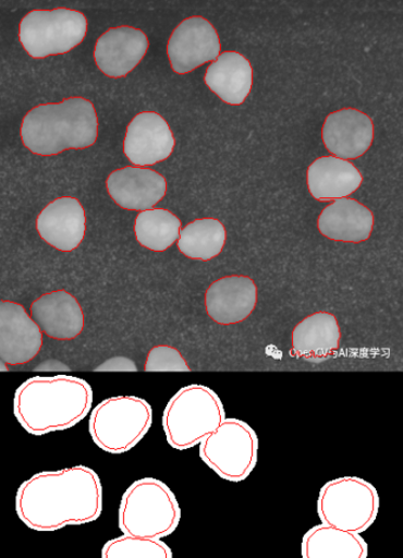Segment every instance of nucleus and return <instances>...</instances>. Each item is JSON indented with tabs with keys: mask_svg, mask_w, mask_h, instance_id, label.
Wrapping results in <instances>:
<instances>
[{
	"mask_svg": "<svg viewBox=\"0 0 403 558\" xmlns=\"http://www.w3.org/2000/svg\"><path fill=\"white\" fill-rule=\"evenodd\" d=\"M103 487L99 474L86 465L44 471L19 487L16 512L35 532H58L101 518Z\"/></svg>",
	"mask_w": 403,
	"mask_h": 558,
	"instance_id": "f257e3e1",
	"label": "nucleus"
},
{
	"mask_svg": "<svg viewBox=\"0 0 403 558\" xmlns=\"http://www.w3.org/2000/svg\"><path fill=\"white\" fill-rule=\"evenodd\" d=\"M93 400L91 386L76 376H34L16 389L13 413L27 434L41 437L76 426Z\"/></svg>",
	"mask_w": 403,
	"mask_h": 558,
	"instance_id": "f03ea898",
	"label": "nucleus"
},
{
	"mask_svg": "<svg viewBox=\"0 0 403 558\" xmlns=\"http://www.w3.org/2000/svg\"><path fill=\"white\" fill-rule=\"evenodd\" d=\"M99 121L94 105L83 97L40 105L22 123L25 147L38 156H56L66 149H85L97 140Z\"/></svg>",
	"mask_w": 403,
	"mask_h": 558,
	"instance_id": "7ed1b4c3",
	"label": "nucleus"
},
{
	"mask_svg": "<svg viewBox=\"0 0 403 558\" xmlns=\"http://www.w3.org/2000/svg\"><path fill=\"white\" fill-rule=\"evenodd\" d=\"M182 521V509L169 485L146 477L135 481L123 494L119 529L123 535L162 539L172 535Z\"/></svg>",
	"mask_w": 403,
	"mask_h": 558,
	"instance_id": "20e7f679",
	"label": "nucleus"
},
{
	"mask_svg": "<svg viewBox=\"0 0 403 558\" xmlns=\"http://www.w3.org/2000/svg\"><path fill=\"white\" fill-rule=\"evenodd\" d=\"M225 418L224 404L215 390L193 384L180 388L167 403L162 427L171 448L186 451L212 435Z\"/></svg>",
	"mask_w": 403,
	"mask_h": 558,
	"instance_id": "39448f33",
	"label": "nucleus"
},
{
	"mask_svg": "<svg viewBox=\"0 0 403 558\" xmlns=\"http://www.w3.org/2000/svg\"><path fill=\"white\" fill-rule=\"evenodd\" d=\"M151 425L152 409L147 400L113 397L91 411L89 434L97 448L110 454H123L145 438Z\"/></svg>",
	"mask_w": 403,
	"mask_h": 558,
	"instance_id": "423d86ee",
	"label": "nucleus"
},
{
	"mask_svg": "<svg viewBox=\"0 0 403 558\" xmlns=\"http://www.w3.org/2000/svg\"><path fill=\"white\" fill-rule=\"evenodd\" d=\"M379 510L377 488L358 477L328 482L317 500V513L322 523L358 535L377 521Z\"/></svg>",
	"mask_w": 403,
	"mask_h": 558,
	"instance_id": "0eeeda50",
	"label": "nucleus"
},
{
	"mask_svg": "<svg viewBox=\"0 0 403 558\" xmlns=\"http://www.w3.org/2000/svg\"><path fill=\"white\" fill-rule=\"evenodd\" d=\"M259 441L255 429L240 418L225 422L199 445L203 462L221 480L245 481L258 462Z\"/></svg>",
	"mask_w": 403,
	"mask_h": 558,
	"instance_id": "6e6552de",
	"label": "nucleus"
},
{
	"mask_svg": "<svg viewBox=\"0 0 403 558\" xmlns=\"http://www.w3.org/2000/svg\"><path fill=\"white\" fill-rule=\"evenodd\" d=\"M88 21L71 9L34 10L22 20L20 40L34 59L66 53L86 38Z\"/></svg>",
	"mask_w": 403,
	"mask_h": 558,
	"instance_id": "1a4fd4ad",
	"label": "nucleus"
},
{
	"mask_svg": "<svg viewBox=\"0 0 403 558\" xmlns=\"http://www.w3.org/2000/svg\"><path fill=\"white\" fill-rule=\"evenodd\" d=\"M44 332L17 302L0 301V361L8 366L29 364L44 345Z\"/></svg>",
	"mask_w": 403,
	"mask_h": 558,
	"instance_id": "9d476101",
	"label": "nucleus"
},
{
	"mask_svg": "<svg viewBox=\"0 0 403 558\" xmlns=\"http://www.w3.org/2000/svg\"><path fill=\"white\" fill-rule=\"evenodd\" d=\"M167 53L178 74H188L208 62H215L220 53V40L213 25L203 17H190L176 26Z\"/></svg>",
	"mask_w": 403,
	"mask_h": 558,
	"instance_id": "9b49d317",
	"label": "nucleus"
},
{
	"mask_svg": "<svg viewBox=\"0 0 403 558\" xmlns=\"http://www.w3.org/2000/svg\"><path fill=\"white\" fill-rule=\"evenodd\" d=\"M258 291L247 276H228L218 279L205 294V308L215 323L230 326L243 323L256 308Z\"/></svg>",
	"mask_w": 403,
	"mask_h": 558,
	"instance_id": "f8f14e48",
	"label": "nucleus"
},
{
	"mask_svg": "<svg viewBox=\"0 0 403 558\" xmlns=\"http://www.w3.org/2000/svg\"><path fill=\"white\" fill-rule=\"evenodd\" d=\"M174 146L175 140L169 123L159 114L145 111L130 123L123 149L133 165L144 167L169 158Z\"/></svg>",
	"mask_w": 403,
	"mask_h": 558,
	"instance_id": "ddd939ff",
	"label": "nucleus"
},
{
	"mask_svg": "<svg viewBox=\"0 0 403 558\" xmlns=\"http://www.w3.org/2000/svg\"><path fill=\"white\" fill-rule=\"evenodd\" d=\"M148 38L132 26L111 27L97 40L94 58L97 66L109 77L127 76L143 61Z\"/></svg>",
	"mask_w": 403,
	"mask_h": 558,
	"instance_id": "4468645a",
	"label": "nucleus"
},
{
	"mask_svg": "<svg viewBox=\"0 0 403 558\" xmlns=\"http://www.w3.org/2000/svg\"><path fill=\"white\" fill-rule=\"evenodd\" d=\"M322 138L332 157L343 160L363 157L370 148L374 125L370 118L355 108L333 111L323 124Z\"/></svg>",
	"mask_w": 403,
	"mask_h": 558,
	"instance_id": "2eb2a0df",
	"label": "nucleus"
},
{
	"mask_svg": "<svg viewBox=\"0 0 403 558\" xmlns=\"http://www.w3.org/2000/svg\"><path fill=\"white\" fill-rule=\"evenodd\" d=\"M86 213L75 198H60L50 203L36 220L41 240L48 244L71 253L80 246L86 234Z\"/></svg>",
	"mask_w": 403,
	"mask_h": 558,
	"instance_id": "dca6fc26",
	"label": "nucleus"
},
{
	"mask_svg": "<svg viewBox=\"0 0 403 558\" xmlns=\"http://www.w3.org/2000/svg\"><path fill=\"white\" fill-rule=\"evenodd\" d=\"M107 189L111 199L120 207L144 213L164 197L167 184L156 171L124 167L108 177Z\"/></svg>",
	"mask_w": 403,
	"mask_h": 558,
	"instance_id": "f3484780",
	"label": "nucleus"
},
{
	"mask_svg": "<svg viewBox=\"0 0 403 558\" xmlns=\"http://www.w3.org/2000/svg\"><path fill=\"white\" fill-rule=\"evenodd\" d=\"M30 315L48 338L71 341L85 328V315L80 302L65 290L51 291L37 299Z\"/></svg>",
	"mask_w": 403,
	"mask_h": 558,
	"instance_id": "a211bd4d",
	"label": "nucleus"
},
{
	"mask_svg": "<svg viewBox=\"0 0 403 558\" xmlns=\"http://www.w3.org/2000/svg\"><path fill=\"white\" fill-rule=\"evenodd\" d=\"M373 227L370 209L355 199H338L318 218L319 232L338 242L363 243L369 239Z\"/></svg>",
	"mask_w": 403,
	"mask_h": 558,
	"instance_id": "6ab92c4d",
	"label": "nucleus"
},
{
	"mask_svg": "<svg viewBox=\"0 0 403 558\" xmlns=\"http://www.w3.org/2000/svg\"><path fill=\"white\" fill-rule=\"evenodd\" d=\"M253 66L243 54L234 51L222 52L206 70L205 83L220 99L232 106H240L252 92Z\"/></svg>",
	"mask_w": 403,
	"mask_h": 558,
	"instance_id": "aec40b11",
	"label": "nucleus"
},
{
	"mask_svg": "<svg viewBox=\"0 0 403 558\" xmlns=\"http://www.w3.org/2000/svg\"><path fill=\"white\" fill-rule=\"evenodd\" d=\"M363 184V175L356 167L337 157H322L308 170V186L313 197L321 202L349 197Z\"/></svg>",
	"mask_w": 403,
	"mask_h": 558,
	"instance_id": "412c9836",
	"label": "nucleus"
},
{
	"mask_svg": "<svg viewBox=\"0 0 403 558\" xmlns=\"http://www.w3.org/2000/svg\"><path fill=\"white\" fill-rule=\"evenodd\" d=\"M341 329L335 316L316 313L304 318L293 332V354L310 361L329 359L340 348Z\"/></svg>",
	"mask_w": 403,
	"mask_h": 558,
	"instance_id": "4be33fe9",
	"label": "nucleus"
},
{
	"mask_svg": "<svg viewBox=\"0 0 403 558\" xmlns=\"http://www.w3.org/2000/svg\"><path fill=\"white\" fill-rule=\"evenodd\" d=\"M368 544L358 534L325 523L315 525L302 539V558H367Z\"/></svg>",
	"mask_w": 403,
	"mask_h": 558,
	"instance_id": "5701e85b",
	"label": "nucleus"
},
{
	"mask_svg": "<svg viewBox=\"0 0 403 558\" xmlns=\"http://www.w3.org/2000/svg\"><path fill=\"white\" fill-rule=\"evenodd\" d=\"M227 242V230L217 219L194 220L180 233L178 248L191 259L210 260L220 255Z\"/></svg>",
	"mask_w": 403,
	"mask_h": 558,
	"instance_id": "b1692460",
	"label": "nucleus"
},
{
	"mask_svg": "<svg viewBox=\"0 0 403 558\" xmlns=\"http://www.w3.org/2000/svg\"><path fill=\"white\" fill-rule=\"evenodd\" d=\"M182 221L162 208H152L138 214L135 220V235L146 248L162 253L180 239Z\"/></svg>",
	"mask_w": 403,
	"mask_h": 558,
	"instance_id": "393cba45",
	"label": "nucleus"
},
{
	"mask_svg": "<svg viewBox=\"0 0 403 558\" xmlns=\"http://www.w3.org/2000/svg\"><path fill=\"white\" fill-rule=\"evenodd\" d=\"M101 558H173V551L161 539L122 535L106 542Z\"/></svg>",
	"mask_w": 403,
	"mask_h": 558,
	"instance_id": "a878e982",
	"label": "nucleus"
},
{
	"mask_svg": "<svg viewBox=\"0 0 403 558\" xmlns=\"http://www.w3.org/2000/svg\"><path fill=\"white\" fill-rule=\"evenodd\" d=\"M186 360L171 345H156L149 351L145 372H190Z\"/></svg>",
	"mask_w": 403,
	"mask_h": 558,
	"instance_id": "bb28decb",
	"label": "nucleus"
},
{
	"mask_svg": "<svg viewBox=\"0 0 403 558\" xmlns=\"http://www.w3.org/2000/svg\"><path fill=\"white\" fill-rule=\"evenodd\" d=\"M95 372H137V366L135 362L126 356H114L106 362L99 367L94 369Z\"/></svg>",
	"mask_w": 403,
	"mask_h": 558,
	"instance_id": "cd10ccee",
	"label": "nucleus"
}]
</instances>
